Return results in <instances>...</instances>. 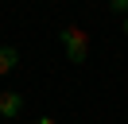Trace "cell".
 Returning <instances> with one entry per match:
<instances>
[{
    "label": "cell",
    "mask_w": 128,
    "mask_h": 124,
    "mask_svg": "<svg viewBox=\"0 0 128 124\" xmlns=\"http://www.w3.org/2000/svg\"><path fill=\"white\" fill-rule=\"evenodd\" d=\"M58 43L66 46V58H70L74 66H82V62L89 58V35L82 27H62L58 31Z\"/></svg>",
    "instance_id": "1"
},
{
    "label": "cell",
    "mask_w": 128,
    "mask_h": 124,
    "mask_svg": "<svg viewBox=\"0 0 128 124\" xmlns=\"http://www.w3.org/2000/svg\"><path fill=\"white\" fill-rule=\"evenodd\" d=\"M20 108H24V93L20 89H8V93H0V116L4 120H16Z\"/></svg>",
    "instance_id": "2"
},
{
    "label": "cell",
    "mask_w": 128,
    "mask_h": 124,
    "mask_svg": "<svg viewBox=\"0 0 128 124\" xmlns=\"http://www.w3.org/2000/svg\"><path fill=\"white\" fill-rule=\"evenodd\" d=\"M16 62H20V50H16L12 43H4V46H0V78L12 74V70H16Z\"/></svg>",
    "instance_id": "3"
},
{
    "label": "cell",
    "mask_w": 128,
    "mask_h": 124,
    "mask_svg": "<svg viewBox=\"0 0 128 124\" xmlns=\"http://www.w3.org/2000/svg\"><path fill=\"white\" fill-rule=\"evenodd\" d=\"M109 12L124 20V16H128V0H109Z\"/></svg>",
    "instance_id": "4"
},
{
    "label": "cell",
    "mask_w": 128,
    "mask_h": 124,
    "mask_svg": "<svg viewBox=\"0 0 128 124\" xmlns=\"http://www.w3.org/2000/svg\"><path fill=\"white\" fill-rule=\"evenodd\" d=\"M31 124H58L54 116H39V120H31Z\"/></svg>",
    "instance_id": "5"
},
{
    "label": "cell",
    "mask_w": 128,
    "mask_h": 124,
    "mask_svg": "<svg viewBox=\"0 0 128 124\" xmlns=\"http://www.w3.org/2000/svg\"><path fill=\"white\" fill-rule=\"evenodd\" d=\"M120 27H124V35H128V16H124V20H120Z\"/></svg>",
    "instance_id": "6"
}]
</instances>
